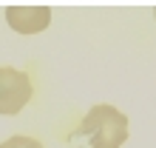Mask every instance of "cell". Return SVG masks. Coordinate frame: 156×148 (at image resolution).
Wrapping results in <instances>:
<instances>
[{
    "label": "cell",
    "mask_w": 156,
    "mask_h": 148,
    "mask_svg": "<svg viewBox=\"0 0 156 148\" xmlns=\"http://www.w3.org/2000/svg\"><path fill=\"white\" fill-rule=\"evenodd\" d=\"M80 137H85L91 148H122V142L128 140V117L114 105L99 103L82 117L71 140Z\"/></svg>",
    "instance_id": "6da1fadb"
},
{
    "label": "cell",
    "mask_w": 156,
    "mask_h": 148,
    "mask_svg": "<svg viewBox=\"0 0 156 148\" xmlns=\"http://www.w3.org/2000/svg\"><path fill=\"white\" fill-rule=\"evenodd\" d=\"M31 100V80L29 74L12 66H0V114L12 117L20 114V108Z\"/></svg>",
    "instance_id": "7a4b0ae2"
},
{
    "label": "cell",
    "mask_w": 156,
    "mask_h": 148,
    "mask_svg": "<svg viewBox=\"0 0 156 148\" xmlns=\"http://www.w3.org/2000/svg\"><path fill=\"white\" fill-rule=\"evenodd\" d=\"M6 20L20 34H37L43 29H48L51 9L48 6H12L6 9Z\"/></svg>",
    "instance_id": "3957f363"
},
{
    "label": "cell",
    "mask_w": 156,
    "mask_h": 148,
    "mask_svg": "<svg viewBox=\"0 0 156 148\" xmlns=\"http://www.w3.org/2000/svg\"><path fill=\"white\" fill-rule=\"evenodd\" d=\"M0 148H43L40 140H34V137H9L6 142H0Z\"/></svg>",
    "instance_id": "277c9868"
}]
</instances>
